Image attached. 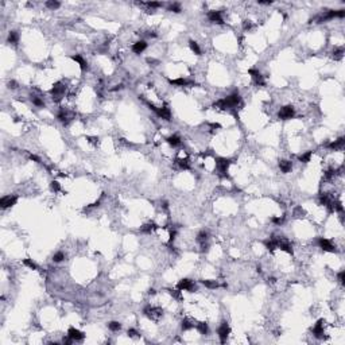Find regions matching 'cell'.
I'll return each mask as SVG.
<instances>
[{"mask_svg": "<svg viewBox=\"0 0 345 345\" xmlns=\"http://www.w3.org/2000/svg\"><path fill=\"white\" fill-rule=\"evenodd\" d=\"M241 103V97L239 93H232V95L227 96L225 99H221V100H217V101L213 104L214 108H218V109H232V108H236Z\"/></svg>", "mask_w": 345, "mask_h": 345, "instance_id": "obj_1", "label": "cell"}, {"mask_svg": "<svg viewBox=\"0 0 345 345\" xmlns=\"http://www.w3.org/2000/svg\"><path fill=\"white\" fill-rule=\"evenodd\" d=\"M229 165H231V159H227V158H217L216 159V169H217L218 174L222 175V177L227 175Z\"/></svg>", "mask_w": 345, "mask_h": 345, "instance_id": "obj_2", "label": "cell"}, {"mask_svg": "<svg viewBox=\"0 0 345 345\" xmlns=\"http://www.w3.org/2000/svg\"><path fill=\"white\" fill-rule=\"evenodd\" d=\"M65 90H66V86H65L64 84H62V82H55L54 85H53L51 90H50V93H51V96H53V100L59 101L61 97L64 96Z\"/></svg>", "mask_w": 345, "mask_h": 345, "instance_id": "obj_3", "label": "cell"}, {"mask_svg": "<svg viewBox=\"0 0 345 345\" xmlns=\"http://www.w3.org/2000/svg\"><path fill=\"white\" fill-rule=\"evenodd\" d=\"M295 115V111H294L293 105H284L281 108V111L278 112V117L281 120H290V119L294 117Z\"/></svg>", "mask_w": 345, "mask_h": 345, "instance_id": "obj_4", "label": "cell"}, {"mask_svg": "<svg viewBox=\"0 0 345 345\" xmlns=\"http://www.w3.org/2000/svg\"><path fill=\"white\" fill-rule=\"evenodd\" d=\"M144 314H146L147 317H148L150 319H154V321H156V319H159L162 317V314H163V312L159 307H151V306H148V307H146L144 309Z\"/></svg>", "mask_w": 345, "mask_h": 345, "instance_id": "obj_5", "label": "cell"}, {"mask_svg": "<svg viewBox=\"0 0 345 345\" xmlns=\"http://www.w3.org/2000/svg\"><path fill=\"white\" fill-rule=\"evenodd\" d=\"M217 333H218V338H220V341L224 344L225 341H227L229 333H231V328H229V325H228V322H225V321L222 322V324L220 325V328H218Z\"/></svg>", "mask_w": 345, "mask_h": 345, "instance_id": "obj_6", "label": "cell"}, {"mask_svg": "<svg viewBox=\"0 0 345 345\" xmlns=\"http://www.w3.org/2000/svg\"><path fill=\"white\" fill-rule=\"evenodd\" d=\"M177 287H178V290H181V291H183V290H185V291H193V290H196V284H194V282L190 281V279H187V278L181 279V281L178 282Z\"/></svg>", "mask_w": 345, "mask_h": 345, "instance_id": "obj_7", "label": "cell"}, {"mask_svg": "<svg viewBox=\"0 0 345 345\" xmlns=\"http://www.w3.org/2000/svg\"><path fill=\"white\" fill-rule=\"evenodd\" d=\"M16 202H18L16 196H4L0 200V206H2V209H7V208L14 206Z\"/></svg>", "mask_w": 345, "mask_h": 345, "instance_id": "obj_8", "label": "cell"}, {"mask_svg": "<svg viewBox=\"0 0 345 345\" xmlns=\"http://www.w3.org/2000/svg\"><path fill=\"white\" fill-rule=\"evenodd\" d=\"M150 108H151L152 111L159 116V117L165 119V120H170V119H171V111L167 108V106H162V108H155V106H152V105H151Z\"/></svg>", "mask_w": 345, "mask_h": 345, "instance_id": "obj_9", "label": "cell"}, {"mask_svg": "<svg viewBox=\"0 0 345 345\" xmlns=\"http://www.w3.org/2000/svg\"><path fill=\"white\" fill-rule=\"evenodd\" d=\"M317 243H318L319 248L326 251V252H334V251H336V247H334L328 239H325V237H319Z\"/></svg>", "mask_w": 345, "mask_h": 345, "instance_id": "obj_10", "label": "cell"}, {"mask_svg": "<svg viewBox=\"0 0 345 345\" xmlns=\"http://www.w3.org/2000/svg\"><path fill=\"white\" fill-rule=\"evenodd\" d=\"M68 336H69V337H70L73 341H82L84 338H85V334H84L81 330L76 329V328H69Z\"/></svg>", "mask_w": 345, "mask_h": 345, "instance_id": "obj_11", "label": "cell"}, {"mask_svg": "<svg viewBox=\"0 0 345 345\" xmlns=\"http://www.w3.org/2000/svg\"><path fill=\"white\" fill-rule=\"evenodd\" d=\"M248 73L251 74V76H252V78H253V82H255L256 85H259V86H264V85H266L264 77H263L258 70H255V69H249Z\"/></svg>", "mask_w": 345, "mask_h": 345, "instance_id": "obj_12", "label": "cell"}, {"mask_svg": "<svg viewBox=\"0 0 345 345\" xmlns=\"http://www.w3.org/2000/svg\"><path fill=\"white\" fill-rule=\"evenodd\" d=\"M312 332H313V334H314L317 338H322V337H324V319H318L317 324L313 326Z\"/></svg>", "mask_w": 345, "mask_h": 345, "instance_id": "obj_13", "label": "cell"}, {"mask_svg": "<svg viewBox=\"0 0 345 345\" xmlns=\"http://www.w3.org/2000/svg\"><path fill=\"white\" fill-rule=\"evenodd\" d=\"M208 19L213 22V23H217V24H222L224 20H222V16L220 14V11H211L208 14Z\"/></svg>", "mask_w": 345, "mask_h": 345, "instance_id": "obj_14", "label": "cell"}, {"mask_svg": "<svg viewBox=\"0 0 345 345\" xmlns=\"http://www.w3.org/2000/svg\"><path fill=\"white\" fill-rule=\"evenodd\" d=\"M146 49H147L146 40H138L136 43H134V45H132V51L135 53V54H142Z\"/></svg>", "mask_w": 345, "mask_h": 345, "instance_id": "obj_15", "label": "cell"}, {"mask_svg": "<svg viewBox=\"0 0 345 345\" xmlns=\"http://www.w3.org/2000/svg\"><path fill=\"white\" fill-rule=\"evenodd\" d=\"M279 169L282 170V172L287 174V172H290L291 169H293V163L290 161H287V159H282V161H279Z\"/></svg>", "mask_w": 345, "mask_h": 345, "instance_id": "obj_16", "label": "cell"}, {"mask_svg": "<svg viewBox=\"0 0 345 345\" xmlns=\"http://www.w3.org/2000/svg\"><path fill=\"white\" fill-rule=\"evenodd\" d=\"M344 144H345V138L341 136V138H338L337 140H334V142H332L330 144H328V147L330 150H341L344 147Z\"/></svg>", "mask_w": 345, "mask_h": 345, "instance_id": "obj_17", "label": "cell"}, {"mask_svg": "<svg viewBox=\"0 0 345 345\" xmlns=\"http://www.w3.org/2000/svg\"><path fill=\"white\" fill-rule=\"evenodd\" d=\"M278 248H281L282 251H284V252H287V253H293V247H291V244L286 240H279L278 239Z\"/></svg>", "mask_w": 345, "mask_h": 345, "instance_id": "obj_18", "label": "cell"}, {"mask_svg": "<svg viewBox=\"0 0 345 345\" xmlns=\"http://www.w3.org/2000/svg\"><path fill=\"white\" fill-rule=\"evenodd\" d=\"M73 61H76L78 65H80V68H81V70H86L88 69V62H86V59H84L82 57H81L80 54H76V55H71L70 57Z\"/></svg>", "mask_w": 345, "mask_h": 345, "instance_id": "obj_19", "label": "cell"}, {"mask_svg": "<svg viewBox=\"0 0 345 345\" xmlns=\"http://www.w3.org/2000/svg\"><path fill=\"white\" fill-rule=\"evenodd\" d=\"M169 82L171 85H175V86H186V85H193L192 81H187L185 78H175V80H169Z\"/></svg>", "mask_w": 345, "mask_h": 345, "instance_id": "obj_20", "label": "cell"}, {"mask_svg": "<svg viewBox=\"0 0 345 345\" xmlns=\"http://www.w3.org/2000/svg\"><path fill=\"white\" fill-rule=\"evenodd\" d=\"M166 140H167V143L172 147H178L181 144V138L178 136V135H171V136H169Z\"/></svg>", "mask_w": 345, "mask_h": 345, "instance_id": "obj_21", "label": "cell"}, {"mask_svg": "<svg viewBox=\"0 0 345 345\" xmlns=\"http://www.w3.org/2000/svg\"><path fill=\"white\" fill-rule=\"evenodd\" d=\"M7 42L12 43V45H16V43L19 42V34H18L16 31H10L8 38H7Z\"/></svg>", "mask_w": 345, "mask_h": 345, "instance_id": "obj_22", "label": "cell"}, {"mask_svg": "<svg viewBox=\"0 0 345 345\" xmlns=\"http://www.w3.org/2000/svg\"><path fill=\"white\" fill-rule=\"evenodd\" d=\"M264 246L268 251H274L275 248H278V239H270L264 241Z\"/></svg>", "mask_w": 345, "mask_h": 345, "instance_id": "obj_23", "label": "cell"}, {"mask_svg": "<svg viewBox=\"0 0 345 345\" xmlns=\"http://www.w3.org/2000/svg\"><path fill=\"white\" fill-rule=\"evenodd\" d=\"M189 46H190V50H192L196 55H201V49H200L198 43H197L196 40H189Z\"/></svg>", "mask_w": 345, "mask_h": 345, "instance_id": "obj_24", "label": "cell"}, {"mask_svg": "<svg viewBox=\"0 0 345 345\" xmlns=\"http://www.w3.org/2000/svg\"><path fill=\"white\" fill-rule=\"evenodd\" d=\"M208 237H209V233L206 231H201L198 232V235H197V241H198L200 244L202 243H206L208 241Z\"/></svg>", "mask_w": 345, "mask_h": 345, "instance_id": "obj_25", "label": "cell"}, {"mask_svg": "<svg viewBox=\"0 0 345 345\" xmlns=\"http://www.w3.org/2000/svg\"><path fill=\"white\" fill-rule=\"evenodd\" d=\"M156 228V225L154 224V222H148V224H144L142 228H140V231L143 232V233H151V232Z\"/></svg>", "mask_w": 345, "mask_h": 345, "instance_id": "obj_26", "label": "cell"}, {"mask_svg": "<svg viewBox=\"0 0 345 345\" xmlns=\"http://www.w3.org/2000/svg\"><path fill=\"white\" fill-rule=\"evenodd\" d=\"M312 155H313L312 151H307V152L298 156V159H299V162H302V163H309L310 159H312Z\"/></svg>", "mask_w": 345, "mask_h": 345, "instance_id": "obj_27", "label": "cell"}, {"mask_svg": "<svg viewBox=\"0 0 345 345\" xmlns=\"http://www.w3.org/2000/svg\"><path fill=\"white\" fill-rule=\"evenodd\" d=\"M57 119L61 123H64V124H68V115H66V112L64 111V109H61V111L58 112V115H57Z\"/></svg>", "mask_w": 345, "mask_h": 345, "instance_id": "obj_28", "label": "cell"}, {"mask_svg": "<svg viewBox=\"0 0 345 345\" xmlns=\"http://www.w3.org/2000/svg\"><path fill=\"white\" fill-rule=\"evenodd\" d=\"M197 329H198V332L201 334H208L209 332V328H208V324L206 322H200L198 325H197Z\"/></svg>", "mask_w": 345, "mask_h": 345, "instance_id": "obj_29", "label": "cell"}, {"mask_svg": "<svg viewBox=\"0 0 345 345\" xmlns=\"http://www.w3.org/2000/svg\"><path fill=\"white\" fill-rule=\"evenodd\" d=\"M201 283L204 284L205 287H208V288H217L218 287V284H217V282L216 281H208V279H204V281H201Z\"/></svg>", "mask_w": 345, "mask_h": 345, "instance_id": "obj_30", "label": "cell"}, {"mask_svg": "<svg viewBox=\"0 0 345 345\" xmlns=\"http://www.w3.org/2000/svg\"><path fill=\"white\" fill-rule=\"evenodd\" d=\"M167 11H171V12H175V14H179L181 11V5L178 4V3H172V4H170L167 7Z\"/></svg>", "mask_w": 345, "mask_h": 345, "instance_id": "obj_31", "label": "cell"}, {"mask_svg": "<svg viewBox=\"0 0 345 345\" xmlns=\"http://www.w3.org/2000/svg\"><path fill=\"white\" fill-rule=\"evenodd\" d=\"M59 5H61V3H59V2H54V0H49V2H46V7L50 8V10H57V8H59Z\"/></svg>", "mask_w": 345, "mask_h": 345, "instance_id": "obj_32", "label": "cell"}, {"mask_svg": "<svg viewBox=\"0 0 345 345\" xmlns=\"http://www.w3.org/2000/svg\"><path fill=\"white\" fill-rule=\"evenodd\" d=\"M108 328L111 329L112 332H119L121 329V325L119 324L117 321H112V322H109V324H108Z\"/></svg>", "mask_w": 345, "mask_h": 345, "instance_id": "obj_33", "label": "cell"}, {"mask_svg": "<svg viewBox=\"0 0 345 345\" xmlns=\"http://www.w3.org/2000/svg\"><path fill=\"white\" fill-rule=\"evenodd\" d=\"M64 259H65V253L61 252V251L57 252V253H54V256H53V262H54V263H61Z\"/></svg>", "mask_w": 345, "mask_h": 345, "instance_id": "obj_34", "label": "cell"}, {"mask_svg": "<svg viewBox=\"0 0 345 345\" xmlns=\"http://www.w3.org/2000/svg\"><path fill=\"white\" fill-rule=\"evenodd\" d=\"M31 101H33V104L37 105V106H45V103H43V100L40 99V97L31 96Z\"/></svg>", "mask_w": 345, "mask_h": 345, "instance_id": "obj_35", "label": "cell"}, {"mask_svg": "<svg viewBox=\"0 0 345 345\" xmlns=\"http://www.w3.org/2000/svg\"><path fill=\"white\" fill-rule=\"evenodd\" d=\"M193 324L189 321V319H183L182 322H181V328H182V330H189V329L193 328Z\"/></svg>", "mask_w": 345, "mask_h": 345, "instance_id": "obj_36", "label": "cell"}, {"mask_svg": "<svg viewBox=\"0 0 345 345\" xmlns=\"http://www.w3.org/2000/svg\"><path fill=\"white\" fill-rule=\"evenodd\" d=\"M23 264L27 266V267L31 268V270H38V266H37L31 259H24V260H23Z\"/></svg>", "mask_w": 345, "mask_h": 345, "instance_id": "obj_37", "label": "cell"}, {"mask_svg": "<svg viewBox=\"0 0 345 345\" xmlns=\"http://www.w3.org/2000/svg\"><path fill=\"white\" fill-rule=\"evenodd\" d=\"M178 166H179L181 169H183V170H189L190 169V165H189V161H187V159H181V161H178Z\"/></svg>", "mask_w": 345, "mask_h": 345, "instance_id": "obj_38", "label": "cell"}, {"mask_svg": "<svg viewBox=\"0 0 345 345\" xmlns=\"http://www.w3.org/2000/svg\"><path fill=\"white\" fill-rule=\"evenodd\" d=\"M343 55H344V50L343 49H336L333 51V58L337 59V61H340V59L343 58Z\"/></svg>", "mask_w": 345, "mask_h": 345, "instance_id": "obj_39", "label": "cell"}, {"mask_svg": "<svg viewBox=\"0 0 345 345\" xmlns=\"http://www.w3.org/2000/svg\"><path fill=\"white\" fill-rule=\"evenodd\" d=\"M146 5L152 10V8H159V7H162V3H158V2H147Z\"/></svg>", "mask_w": 345, "mask_h": 345, "instance_id": "obj_40", "label": "cell"}, {"mask_svg": "<svg viewBox=\"0 0 345 345\" xmlns=\"http://www.w3.org/2000/svg\"><path fill=\"white\" fill-rule=\"evenodd\" d=\"M170 291V294L174 298H177V299H182V297H181V290H167Z\"/></svg>", "mask_w": 345, "mask_h": 345, "instance_id": "obj_41", "label": "cell"}, {"mask_svg": "<svg viewBox=\"0 0 345 345\" xmlns=\"http://www.w3.org/2000/svg\"><path fill=\"white\" fill-rule=\"evenodd\" d=\"M337 279H338V282H340L341 284H344V283H345V271L338 272V274H337Z\"/></svg>", "mask_w": 345, "mask_h": 345, "instance_id": "obj_42", "label": "cell"}, {"mask_svg": "<svg viewBox=\"0 0 345 345\" xmlns=\"http://www.w3.org/2000/svg\"><path fill=\"white\" fill-rule=\"evenodd\" d=\"M271 221L274 222V224H278V225H281L282 222L284 221V217H272V218H271Z\"/></svg>", "mask_w": 345, "mask_h": 345, "instance_id": "obj_43", "label": "cell"}, {"mask_svg": "<svg viewBox=\"0 0 345 345\" xmlns=\"http://www.w3.org/2000/svg\"><path fill=\"white\" fill-rule=\"evenodd\" d=\"M51 189L54 190V192H59V190H61V186H59V183L57 181H53L51 182Z\"/></svg>", "mask_w": 345, "mask_h": 345, "instance_id": "obj_44", "label": "cell"}, {"mask_svg": "<svg viewBox=\"0 0 345 345\" xmlns=\"http://www.w3.org/2000/svg\"><path fill=\"white\" fill-rule=\"evenodd\" d=\"M334 174H336V171L333 170V169H329V170L325 172V177L328 178V179H330L332 177H334Z\"/></svg>", "mask_w": 345, "mask_h": 345, "instance_id": "obj_45", "label": "cell"}, {"mask_svg": "<svg viewBox=\"0 0 345 345\" xmlns=\"http://www.w3.org/2000/svg\"><path fill=\"white\" fill-rule=\"evenodd\" d=\"M86 139L89 140V143H92V144H97V143H99V138H96V136H88Z\"/></svg>", "mask_w": 345, "mask_h": 345, "instance_id": "obj_46", "label": "cell"}, {"mask_svg": "<svg viewBox=\"0 0 345 345\" xmlns=\"http://www.w3.org/2000/svg\"><path fill=\"white\" fill-rule=\"evenodd\" d=\"M127 334H128V336H130V337H136V336H138V334H139V333H138V332H136V330H135V329H128V332H127Z\"/></svg>", "mask_w": 345, "mask_h": 345, "instance_id": "obj_47", "label": "cell"}, {"mask_svg": "<svg viewBox=\"0 0 345 345\" xmlns=\"http://www.w3.org/2000/svg\"><path fill=\"white\" fill-rule=\"evenodd\" d=\"M175 236H177V231H175V229H174V231H171V232H170V240H169V243H170V244H171V243H172V241H174V240H175Z\"/></svg>", "mask_w": 345, "mask_h": 345, "instance_id": "obj_48", "label": "cell"}, {"mask_svg": "<svg viewBox=\"0 0 345 345\" xmlns=\"http://www.w3.org/2000/svg\"><path fill=\"white\" fill-rule=\"evenodd\" d=\"M251 27H252V23H251L249 20L244 22V30H251Z\"/></svg>", "mask_w": 345, "mask_h": 345, "instance_id": "obj_49", "label": "cell"}, {"mask_svg": "<svg viewBox=\"0 0 345 345\" xmlns=\"http://www.w3.org/2000/svg\"><path fill=\"white\" fill-rule=\"evenodd\" d=\"M8 88H11V89H15V88H18V84H16V81H10L8 82Z\"/></svg>", "mask_w": 345, "mask_h": 345, "instance_id": "obj_50", "label": "cell"}, {"mask_svg": "<svg viewBox=\"0 0 345 345\" xmlns=\"http://www.w3.org/2000/svg\"><path fill=\"white\" fill-rule=\"evenodd\" d=\"M30 159H31V161H34V162H38V163H40V159H39L37 155H33V154L30 155Z\"/></svg>", "mask_w": 345, "mask_h": 345, "instance_id": "obj_51", "label": "cell"}, {"mask_svg": "<svg viewBox=\"0 0 345 345\" xmlns=\"http://www.w3.org/2000/svg\"><path fill=\"white\" fill-rule=\"evenodd\" d=\"M208 248H209L208 243H202V244H201V251H202V252H205V251H208Z\"/></svg>", "mask_w": 345, "mask_h": 345, "instance_id": "obj_52", "label": "cell"}, {"mask_svg": "<svg viewBox=\"0 0 345 345\" xmlns=\"http://www.w3.org/2000/svg\"><path fill=\"white\" fill-rule=\"evenodd\" d=\"M258 3H259V4H262V5H270V4H272L271 0H268V2H262V0H258Z\"/></svg>", "mask_w": 345, "mask_h": 345, "instance_id": "obj_53", "label": "cell"}, {"mask_svg": "<svg viewBox=\"0 0 345 345\" xmlns=\"http://www.w3.org/2000/svg\"><path fill=\"white\" fill-rule=\"evenodd\" d=\"M147 62H148V64H158V61H155V59H152V58H147Z\"/></svg>", "mask_w": 345, "mask_h": 345, "instance_id": "obj_54", "label": "cell"}, {"mask_svg": "<svg viewBox=\"0 0 345 345\" xmlns=\"http://www.w3.org/2000/svg\"><path fill=\"white\" fill-rule=\"evenodd\" d=\"M155 293H156V291H155V288H150V290H148V294H150V295H154V294H155Z\"/></svg>", "mask_w": 345, "mask_h": 345, "instance_id": "obj_55", "label": "cell"}]
</instances>
